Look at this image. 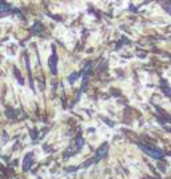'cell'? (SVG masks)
Wrapping results in <instances>:
<instances>
[{"label":"cell","instance_id":"obj_1","mask_svg":"<svg viewBox=\"0 0 171 179\" xmlns=\"http://www.w3.org/2000/svg\"><path fill=\"white\" fill-rule=\"evenodd\" d=\"M107 150H108V144L107 143H104L103 146L100 147V148L96 151V155L92 158V159H90L87 163H84V164H82L80 167H88V166H91V164H94V163H96V162H99L100 159H103L104 156H106V154H107Z\"/></svg>","mask_w":171,"mask_h":179},{"label":"cell","instance_id":"obj_3","mask_svg":"<svg viewBox=\"0 0 171 179\" xmlns=\"http://www.w3.org/2000/svg\"><path fill=\"white\" fill-rule=\"evenodd\" d=\"M56 61H58V56H56L55 52H53V55L50 58V68H51V72H52V74H56V72H58V69H56Z\"/></svg>","mask_w":171,"mask_h":179},{"label":"cell","instance_id":"obj_5","mask_svg":"<svg viewBox=\"0 0 171 179\" xmlns=\"http://www.w3.org/2000/svg\"><path fill=\"white\" fill-rule=\"evenodd\" d=\"M77 77H79V74H77V72H75V74H72L71 76L68 77V82L69 83H74V80H76Z\"/></svg>","mask_w":171,"mask_h":179},{"label":"cell","instance_id":"obj_2","mask_svg":"<svg viewBox=\"0 0 171 179\" xmlns=\"http://www.w3.org/2000/svg\"><path fill=\"white\" fill-rule=\"evenodd\" d=\"M140 148L143 150L146 154L151 155L152 158H162L163 156V152L160 150L155 148V147H150V146H144V144H140Z\"/></svg>","mask_w":171,"mask_h":179},{"label":"cell","instance_id":"obj_6","mask_svg":"<svg viewBox=\"0 0 171 179\" xmlns=\"http://www.w3.org/2000/svg\"><path fill=\"white\" fill-rule=\"evenodd\" d=\"M40 29H42V24L40 23H36L32 27V32H37V31H40Z\"/></svg>","mask_w":171,"mask_h":179},{"label":"cell","instance_id":"obj_4","mask_svg":"<svg viewBox=\"0 0 171 179\" xmlns=\"http://www.w3.org/2000/svg\"><path fill=\"white\" fill-rule=\"evenodd\" d=\"M32 159H34V158H32L31 154H27V155H26V158H24V163H23V170H24V171L28 170L29 166L32 164Z\"/></svg>","mask_w":171,"mask_h":179}]
</instances>
